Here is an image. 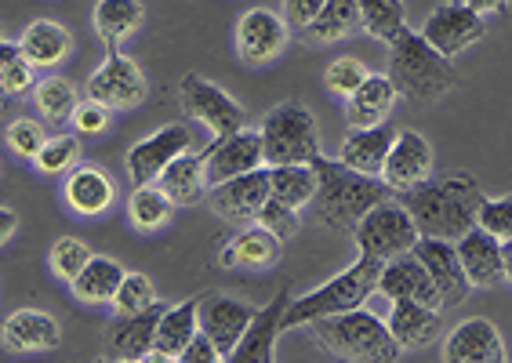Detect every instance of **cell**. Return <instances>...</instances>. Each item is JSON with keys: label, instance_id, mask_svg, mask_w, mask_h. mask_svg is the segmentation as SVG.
Returning <instances> with one entry per match:
<instances>
[{"label": "cell", "instance_id": "6da1fadb", "mask_svg": "<svg viewBox=\"0 0 512 363\" xmlns=\"http://www.w3.org/2000/svg\"><path fill=\"white\" fill-rule=\"evenodd\" d=\"M400 204L411 211L425 240H462L469 229H476L483 193L469 175H447L440 182L429 178L422 189L400 193Z\"/></svg>", "mask_w": 512, "mask_h": 363}, {"label": "cell", "instance_id": "7a4b0ae2", "mask_svg": "<svg viewBox=\"0 0 512 363\" xmlns=\"http://www.w3.org/2000/svg\"><path fill=\"white\" fill-rule=\"evenodd\" d=\"M316 186L313 197V215L324 222L327 229H342V233H356V226L364 222L378 204L393 200V189L385 186L382 178H367L353 167H345L342 160H316Z\"/></svg>", "mask_w": 512, "mask_h": 363}, {"label": "cell", "instance_id": "3957f363", "mask_svg": "<svg viewBox=\"0 0 512 363\" xmlns=\"http://www.w3.org/2000/svg\"><path fill=\"white\" fill-rule=\"evenodd\" d=\"M385 77L393 80L396 95L414 102V106L436 102L440 95H447L458 84L451 59L440 55L422 33H411V30L396 40V44H389V73Z\"/></svg>", "mask_w": 512, "mask_h": 363}, {"label": "cell", "instance_id": "277c9868", "mask_svg": "<svg viewBox=\"0 0 512 363\" xmlns=\"http://www.w3.org/2000/svg\"><path fill=\"white\" fill-rule=\"evenodd\" d=\"M313 338L320 349L345 363H396L400 360V342L393 338L389 324H382L375 313L353 309V313H338L316 320Z\"/></svg>", "mask_w": 512, "mask_h": 363}, {"label": "cell", "instance_id": "5b68a950", "mask_svg": "<svg viewBox=\"0 0 512 363\" xmlns=\"http://www.w3.org/2000/svg\"><path fill=\"white\" fill-rule=\"evenodd\" d=\"M382 265L378 258L360 255L345 273H338L335 280H327L324 287H316L313 295L291 298L284 313V331L287 327H302L316 324L324 316L338 313H353V309H364V302L378 291V276H382Z\"/></svg>", "mask_w": 512, "mask_h": 363}, {"label": "cell", "instance_id": "8992f818", "mask_svg": "<svg viewBox=\"0 0 512 363\" xmlns=\"http://www.w3.org/2000/svg\"><path fill=\"white\" fill-rule=\"evenodd\" d=\"M262 149H266L269 167L284 164H316L320 153V131L316 120L302 102H280V106L262 120Z\"/></svg>", "mask_w": 512, "mask_h": 363}, {"label": "cell", "instance_id": "52a82bcc", "mask_svg": "<svg viewBox=\"0 0 512 363\" xmlns=\"http://www.w3.org/2000/svg\"><path fill=\"white\" fill-rule=\"evenodd\" d=\"M353 236H356L360 255L378 258V262H393V258H400V255H411L414 244L422 240L411 211H407L400 200H385V204H378L375 211L356 226Z\"/></svg>", "mask_w": 512, "mask_h": 363}, {"label": "cell", "instance_id": "ba28073f", "mask_svg": "<svg viewBox=\"0 0 512 363\" xmlns=\"http://www.w3.org/2000/svg\"><path fill=\"white\" fill-rule=\"evenodd\" d=\"M178 95H182V109H186L189 117L200 120L215 142L222 138L237 135V131L247 128V113L233 95L211 84L207 77L200 73H186V77L178 80Z\"/></svg>", "mask_w": 512, "mask_h": 363}, {"label": "cell", "instance_id": "9c48e42d", "mask_svg": "<svg viewBox=\"0 0 512 363\" xmlns=\"http://www.w3.org/2000/svg\"><path fill=\"white\" fill-rule=\"evenodd\" d=\"M193 146V131L186 124H168V128H160L157 135L142 138L135 142L128 153V175L135 186H153L168 164H175L182 153H189Z\"/></svg>", "mask_w": 512, "mask_h": 363}, {"label": "cell", "instance_id": "30bf717a", "mask_svg": "<svg viewBox=\"0 0 512 363\" xmlns=\"http://www.w3.org/2000/svg\"><path fill=\"white\" fill-rule=\"evenodd\" d=\"M146 77L131 59H124L120 51H106L102 62L88 80V99L99 102L106 109H131L138 102H146Z\"/></svg>", "mask_w": 512, "mask_h": 363}, {"label": "cell", "instance_id": "8fae6325", "mask_svg": "<svg viewBox=\"0 0 512 363\" xmlns=\"http://www.w3.org/2000/svg\"><path fill=\"white\" fill-rule=\"evenodd\" d=\"M273 197V182H269V167H258L251 175H240L226 186L211 189V211L222 215L233 226H255L262 207Z\"/></svg>", "mask_w": 512, "mask_h": 363}, {"label": "cell", "instance_id": "7c38bea8", "mask_svg": "<svg viewBox=\"0 0 512 363\" xmlns=\"http://www.w3.org/2000/svg\"><path fill=\"white\" fill-rule=\"evenodd\" d=\"M483 33H487L483 15L469 8V4H440V8L429 11V19L422 22V37L429 40L440 55H447V59L462 55L465 48H473Z\"/></svg>", "mask_w": 512, "mask_h": 363}, {"label": "cell", "instance_id": "4fadbf2b", "mask_svg": "<svg viewBox=\"0 0 512 363\" xmlns=\"http://www.w3.org/2000/svg\"><path fill=\"white\" fill-rule=\"evenodd\" d=\"M258 167H266V149H262V131H237L207 146V186H226L233 178L251 175Z\"/></svg>", "mask_w": 512, "mask_h": 363}, {"label": "cell", "instance_id": "5bb4252c", "mask_svg": "<svg viewBox=\"0 0 512 363\" xmlns=\"http://www.w3.org/2000/svg\"><path fill=\"white\" fill-rule=\"evenodd\" d=\"M258 309L240 302L233 295H204L200 298V331L215 342L222 356H229L247 334V327L255 324Z\"/></svg>", "mask_w": 512, "mask_h": 363}, {"label": "cell", "instance_id": "9a60e30c", "mask_svg": "<svg viewBox=\"0 0 512 363\" xmlns=\"http://www.w3.org/2000/svg\"><path fill=\"white\" fill-rule=\"evenodd\" d=\"M429 178H433V146L418 131H400L385 160L382 182L393 193H411L422 189Z\"/></svg>", "mask_w": 512, "mask_h": 363}, {"label": "cell", "instance_id": "2e32d148", "mask_svg": "<svg viewBox=\"0 0 512 363\" xmlns=\"http://www.w3.org/2000/svg\"><path fill=\"white\" fill-rule=\"evenodd\" d=\"M378 291H382L385 298H393V302H418V305H425V309H436V313L444 309V298L436 291L433 276H429V269L414 258V251L382 265Z\"/></svg>", "mask_w": 512, "mask_h": 363}, {"label": "cell", "instance_id": "e0dca14e", "mask_svg": "<svg viewBox=\"0 0 512 363\" xmlns=\"http://www.w3.org/2000/svg\"><path fill=\"white\" fill-rule=\"evenodd\" d=\"M168 313V305L160 302L146 313H135V316H117L113 324H109L106 334V345H102V356H113V360H142L157 349V327Z\"/></svg>", "mask_w": 512, "mask_h": 363}, {"label": "cell", "instance_id": "ac0fdd59", "mask_svg": "<svg viewBox=\"0 0 512 363\" xmlns=\"http://www.w3.org/2000/svg\"><path fill=\"white\" fill-rule=\"evenodd\" d=\"M287 48V22L269 8H251L237 22V51L247 66H266Z\"/></svg>", "mask_w": 512, "mask_h": 363}, {"label": "cell", "instance_id": "d6986e66", "mask_svg": "<svg viewBox=\"0 0 512 363\" xmlns=\"http://www.w3.org/2000/svg\"><path fill=\"white\" fill-rule=\"evenodd\" d=\"M414 258L429 269V276H433V284H436V291H440V298H444V305H462L465 298H469L473 284H469V276H465L454 240H425L422 236V240L414 244Z\"/></svg>", "mask_w": 512, "mask_h": 363}, {"label": "cell", "instance_id": "ffe728a7", "mask_svg": "<svg viewBox=\"0 0 512 363\" xmlns=\"http://www.w3.org/2000/svg\"><path fill=\"white\" fill-rule=\"evenodd\" d=\"M291 305V287H280V295L269 305H262L255 316V324L247 327L240 345L226 356V363H273V342L276 334L284 331V313Z\"/></svg>", "mask_w": 512, "mask_h": 363}, {"label": "cell", "instance_id": "44dd1931", "mask_svg": "<svg viewBox=\"0 0 512 363\" xmlns=\"http://www.w3.org/2000/svg\"><path fill=\"white\" fill-rule=\"evenodd\" d=\"M462 269L473 287H498L505 280V244L487 229H469L462 240H454Z\"/></svg>", "mask_w": 512, "mask_h": 363}, {"label": "cell", "instance_id": "7402d4cb", "mask_svg": "<svg viewBox=\"0 0 512 363\" xmlns=\"http://www.w3.org/2000/svg\"><path fill=\"white\" fill-rule=\"evenodd\" d=\"M4 334V349L8 353H51L62 345V327L55 316L40 313V309H15L0 327Z\"/></svg>", "mask_w": 512, "mask_h": 363}, {"label": "cell", "instance_id": "603a6c76", "mask_svg": "<svg viewBox=\"0 0 512 363\" xmlns=\"http://www.w3.org/2000/svg\"><path fill=\"white\" fill-rule=\"evenodd\" d=\"M444 363H505V345L498 327L483 316L458 324L444 342Z\"/></svg>", "mask_w": 512, "mask_h": 363}, {"label": "cell", "instance_id": "cb8c5ba5", "mask_svg": "<svg viewBox=\"0 0 512 363\" xmlns=\"http://www.w3.org/2000/svg\"><path fill=\"white\" fill-rule=\"evenodd\" d=\"M393 142H396L393 131L382 128V124L378 128H353L345 135L342 149H338V160L367 178H382Z\"/></svg>", "mask_w": 512, "mask_h": 363}, {"label": "cell", "instance_id": "d4e9b609", "mask_svg": "<svg viewBox=\"0 0 512 363\" xmlns=\"http://www.w3.org/2000/svg\"><path fill=\"white\" fill-rule=\"evenodd\" d=\"M284 240L262 226H244L222 251V265L226 269H269L280 262Z\"/></svg>", "mask_w": 512, "mask_h": 363}, {"label": "cell", "instance_id": "484cf974", "mask_svg": "<svg viewBox=\"0 0 512 363\" xmlns=\"http://www.w3.org/2000/svg\"><path fill=\"white\" fill-rule=\"evenodd\" d=\"M117 197L113 189V178L102 171V167H77L66 175V204L84 218L106 215L109 204Z\"/></svg>", "mask_w": 512, "mask_h": 363}, {"label": "cell", "instance_id": "4316f807", "mask_svg": "<svg viewBox=\"0 0 512 363\" xmlns=\"http://www.w3.org/2000/svg\"><path fill=\"white\" fill-rule=\"evenodd\" d=\"M157 186L168 193V200L175 207H189L204 200L207 193V149L204 153H182L175 164H168V171L157 178Z\"/></svg>", "mask_w": 512, "mask_h": 363}, {"label": "cell", "instance_id": "83f0119b", "mask_svg": "<svg viewBox=\"0 0 512 363\" xmlns=\"http://www.w3.org/2000/svg\"><path fill=\"white\" fill-rule=\"evenodd\" d=\"M396 88L393 80L385 77V73H371L367 84L356 91L353 99H345V120L353 124V128H378L396 106Z\"/></svg>", "mask_w": 512, "mask_h": 363}, {"label": "cell", "instance_id": "f1b7e54d", "mask_svg": "<svg viewBox=\"0 0 512 363\" xmlns=\"http://www.w3.org/2000/svg\"><path fill=\"white\" fill-rule=\"evenodd\" d=\"M389 331L400 342V349H422V345H429L440 334V313L425 309L418 302H393Z\"/></svg>", "mask_w": 512, "mask_h": 363}, {"label": "cell", "instance_id": "f546056e", "mask_svg": "<svg viewBox=\"0 0 512 363\" xmlns=\"http://www.w3.org/2000/svg\"><path fill=\"white\" fill-rule=\"evenodd\" d=\"M200 334V298H189L182 305H171L164 320L157 327V353L164 356H182L189 349V342Z\"/></svg>", "mask_w": 512, "mask_h": 363}, {"label": "cell", "instance_id": "4dcf8cb0", "mask_svg": "<svg viewBox=\"0 0 512 363\" xmlns=\"http://www.w3.org/2000/svg\"><path fill=\"white\" fill-rule=\"evenodd\" d=\"M19 44L33 66H59V62H66L69 48H73V37H69V30L59 26V22L40 19L22 33Z\"/></svg>", "mask_w": 512, "mask_h": 363}, {"label": "cell", "instance_id": "1f68e13d", "mask_svg": "<svg viewBox=\"0 0 512 363\" xmlns=\"http://www.w3.org/2000/svg\"><path fill=\"white\" fill-rule=\"evenodd\" d=\"M142 26V4L138 0H99L95 4V30H99L106 51H117L120 40Z\"/></svg>", "mask_w": 512, "mask_h": 363}, {"label": "cell", "instance_id": "d6a6232c", "mask_svg": "<svg viewBox=\"0 0 512 363\" xmlns=\"http://www.w3.org/2000/svg\"><path fill=\"white\" fill-rule=\"evenodd\" d=\"M124 265L113 262V258H91L88 269L73 280V295L80 298V302L88 305H102V302H113L120 291V284H124Z\"/></svg>", "mask_w": 512, "mask_h": 363}, {"label": "cell", "instance_id": "836d02e7", "mask_svg": "<svg viewBox=\"0 0 512 363\" xmlns=\"http://www.w3.org/2000/svg\"><path fill=\"white\" fill-rule=\"evenodd\" d=\"M269 182H273V197L298 211V207L313 204L320 175H316V164H284L269 167Z\"/></svg>", "mask_w": 512, "mask_h": 363}, {"label": "cell", "instance_id": "e575fe53", "mask_svg": "<svg viewBox=\"0 0 512 363\" xmlns=\"http://www.w3.org/2000/svg\"><path fill=\"white\" fill-rule=\"evenodd\" d=\"M356 8H360V26L385 44H396L407 33L404 0H356Z\"/></svg>", "mask_w": 512, "mask_h": 363}, {"label": "cell", "instance_id": "d590c367", "mask_svg": "<svg viewBox=\"0 0 512 363\" xmlns=\"http://www.w3.org/2000/svg\"><path fill=\"white\" fill-rule=\"evenodd\" d=\"M360 26V8L356 0H327V8L302 30V40L309 44H327V40H342Z\"/></svg>", "mask_w": 512, "mask_h": 363}, {"label": "cell", "instance_id": "8d00e7d4", "mask_svg": "<svg viewBox=\"0 0 512 363\" xmlns=\"http://www.w3.org/2000/svg\"><path fill=\"white\" fill-rule=\"evenodd\" d=\"M33 99H37V109L44 113V120H51V124L69 120L80 106L77 88H73L66 77H44L37 88H33Z\"/></svg>", "mask_w": 512, "mask_h": 363}, {"label": "cell", "instance_id": "74e56055", "mask_svg": "<svg viewBox=\"0 0 512 363\" xmlns=\"http://www.w3.org/2000/svg\"><path fill=\"white\" fill-rule=\"evenodd\" d=\"M171 211H175V204L168 200V193L160 186H138L135 193H131L128 200V215L131 222H135L138 229H160V226H168V218Z\"/></svg>", "mask_w": 512, "mask_h": 363}, {"label": "cell", "instance_id": "f35d334b", "mask_svg": "<svg viewBox=\"0 0 512 363\" xmlns=\"http://www.w3.org/2000/svg\"><path fill=\"white\" fill-rule=\"evenodd\" d=\"M33 69L37 66L26 59L22 44H11V40L0 44V88H4V95L19 99V95H26L30 88H37V84H33Z\"/></svg>", "mask_w": 512, "mask_h": 363}, {"label": "cell", "instance_id": "ab89813d", "mask_svg": "<svg viewBox=\"0 0 512 363\" xmlns=\"http://www.w3.org/2000/svg\"><path fill=\"white\" fill-rule=\"evenodd\" d=\"M91 251H88V244L84 240H77V236H59L55 244H51V273L59 276V280H66V284H73L84 269H88V262H91Z\"/></svg>", "mask_w": 512, "mask_h": 363}, {"label": "cell", "instance_id": "60d3db41", "mask_svg": "<svg viewBox=\"0 0 512 363\" xmlns=\"http://www.w3.org/2000/svg\"><path fill=\"white\" fill-rule=\"evenodd\" d=\"M153 305H160V295H157V287H153V280H149L146 273H128V276H124V284H120L117 298H113V309H117V316L146 313V309H153Z\"/></svg>", "mask_w": 512, "mask_h": 363}, {"label": "cell", "instance_id": "b9f144b4", "mask_svg": "<svg viewBox=\"0 0 512 363\" xmlns=\"http://www.w3.org/2000/svg\"><path fill=\"white\" fill-rule=\"evenodd\" d=\"M80 160V138L77 135H59V138H48V146L40 149V157L33 164L44 171V175H66V171H77Z\"/></svg>", "mask_w": 512, "mask_h": 363}, {"label": "cell", "instance_id": "7bdbcfd3", "mask_svg": "<svg viewBox=\"0 0 512 363\" xmlns=\"http://www.w3.org/2000/svg\"><path fill=\"white\" fill-rule=\"evenodd\" d=\"M476 226L498 236L502 244H512V193H505V197H483Z\"/></svg>", "mask_w": 512, "mask_h": 363}, {"label": "cell", "instance_id": "ee69618b", "mask_svg": "<svg viewBox=\"0 0 512 363\" xmlns=\"http://www.w3.org/2000/svg\"><path fill=\"white\" fill-rule=\"evenodd\" d=\"M367 77L371 73H367L360 59H335L327 66V88L335 91L338 99H353L356 91L367 84Z\"/></svg>", "mask_w": 512, "mask_h": 363}, {"label": "cell", "instance_id": "f6af8a7d", "mask_svg": "<svg viewBox=\"0 0 512 363\" xmlns=\"http://www.w3.org/2000/svg\"><path fill=\"white\" fill-rule=\"evenodd\" d=\"M8 146L15 149V157L37 160L40 149L48 146V135L37 120H11L8 124Z\"/></svg>", "mask_w": 512, "mask_h": 363}, {"label": "cell", "instance_id": "bcb514c9", "mask_svg": "<svg viewBox=\"0 0 512 363\" xmlns=\"http://www.w3.org/2000/svg\"><path fill=\"white\" fill-rule=\"evenodd\" d=\"M255 226L269 229V233H276L280 240H287V236H295V229H298V211L295 207L280 204L276 197H269V204L262 207V215H258Z\"/></svg>", "mask_w": 512, "mask_h": 363}, {"label": "cell", "instance_id": "7dc6e473", "mask_svg": "<svg viewBox=\"0 0 512 363\" xmlns=\"http://www.w3.org/2000/svg\"><path fill=\"white\" fill-rule=\"evenodd\" d=\"M73 128H77V135H102L109 128V109L91 99L80 102L77 113H73Z\"/></svg>", "mask_w": 512, "mask_h": 363}, {"label": "cell", "instance_id": "c3c4849f", "mask_svg": "<svg viewBox=\"0 0 512 363\" xmlns=\"http://www.w3.org/2000/svg\"><path fill=\"white\" fill-rule=\"evenodd\" d=\"M324 8H327V0H284V15L291 26H298V33L306 30Z\"/></svg>", "mask_w": 512, "mask_h": 363}, {"label": "cell", "instance_id": "681fc988", "mask_svg": "<svg viewBox=\"0 0 512 363\" xmlns=\"http://www.w3.org/2000/svg\"><path fill=\"white\" fill-rule=\"evenodd\" d=\"M175 363H226V356L218 353L215 349V342H211V338H207L204 331L197 334V338H193V342H189V349L182 356H178Z\"/></svg>", "mask_w": 512, "mask_h": 363}, {"label": "cell", "instance_id": "f907efd6", "mask_svg": "<svg viewBox=\"0 0 512 363\" xmlns=\"http://www.w3.org/2000/svg\"><path fill=\"white\" fill-rule=\"evenodd\" d=\"M462 4H469V8L480 11V15H487V11H505V8H509V0H462Z\"/></svg>", "mask_w": 512, "mask_h": 363}, {"label": "cell", "instance_id": "816d5d0a", "mask_svg": "<svg viewBox=\"0 0 512 363\" xmlns=\"http://www.w3.org/2000/svg\"><path fill=\"white\" fill-rule=\"evenodd\" d=\"M11 229H15V211L0 207V240H11Z\"/></svg>", "mask_w": 512, "mask_h": 363}, {"label": "cell", "instance_id": "f5cc1de1", "mask_svg": "<svg viewBox=\"0 0 512 363\" xmlns=\"http://www.w3.org/2000/svg\"><path fill=\"white\" fill-rule=\"evenodd\" d=\"M138 363H175V356H164V353H157V349H153V353L142 356Z\"/></svg>", "mask_w": 512, "mask_h": 363}, {"label": "cell", "instance_id": "db71d44e", "mask_svg": "<svg viewBox=\"0 0 512 363\" xmlns=\"http://www.w3.org/2000/svg\"><path fill=\"white\" fill-rule=\"evenodd\" d=\"M505 280L512 284V244H505Z\"/></svg>", "mask_w": 512, "mask_h": 363}, {"label": "cell", "instance_id": "11a10c76", "mask_svg": "<svg viewBox=\"0 0 512 363\" xmlns=\"http://www.w3.org/2000/svg\"><path fill=\"white\" fill-rule=\"evenodd\" d=\"M95 363H135V360H113V356H102V360H95Z\"/></svg>", "mask_w": 512, "mask_h": 363}]
</instances>
